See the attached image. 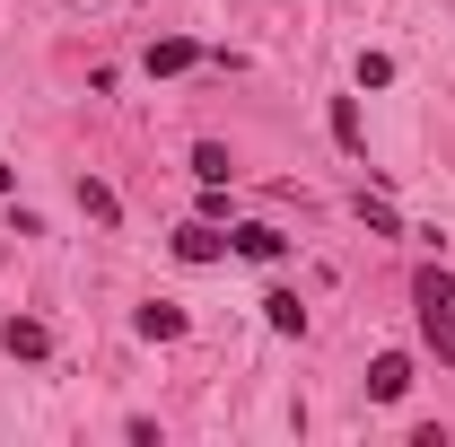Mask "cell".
<instances>
[{
    "label": "cell",
    "mask_w": 455,
    "mask_h": 447,
    "mask_svg": "<svg viewBox=\"0 0 455 447\" xmlns=\"http://www.w3.org/2000/svg\"><path fill=\"white\" fill-rule=\"evenodd\" d=\"M411 316H420V342H429L438 360H455V272L420 264V272H411Z\"/></svg>",
    "instance_id": "cell-1"
},
{
    "label": "cell",
    "mask_w": 455,
    "mask_h": 447,
    "mask_svg": "<svg viewBox=\"0 0 455 447\" xmlns=\"http://www.w3.org/2000/svg\"><path fill=\"white\" fill-rule=\"evenodd\" d=\"M281 246H289V237L272 220H236V228H228V255H245V264H281Z\"/></svg>",
    "instance_id": "cell-2"
},
{
    "label": "cell",
    "mask_w": 455,
    "mask_h": 447,
    "mask_svg": "<svg viewBox=\"0 0 455 447\" xmlns=\"http://www.w3.org/2000/svg\"><path fill=\"white\" fill-rule=\"evenodd\" d=\"M220 255H228L220 220H184V228H175V264H220Z\"/></svg>",
    "instance_id": "cell-3"
},
{
    "label": "cell",
    "mask_w": 455,
    "mask_h": 447,
    "mask_svg": "<svg viewBox=\"0 0 455 447\" xmlns=\"http://www.w3.org/2000/svg\"><path fill=\"white\" fill-rule=\"evenodd\" d=\"M184 325H193V316H184L175 298H149V307L132 316V334H140V342H184Z\"/></svg>",
    "instance_id": "cell-4"
},
{
    "label": "cell",
    "mask_w": 455,
    "mask_h": 447,
    "mask_svg": "<svg viewBox=\"0 0 455 447\" xmlns=\"http://www.w3.org/2000/svg\"><path fill=\"white\" fill-rule=\"evenodd\" d=\"M368 394H377V403H403V394H411V360H403V351H377V360H368Z\"/></svg>",
    "instance_id": "cell-5"
},
{
    "label": "cell",
    "mask_w": 455,
    "mask_h": 447,
    "mask_svg": "<svg viewBox=\"0 0 455 447\" xmlns=\"http://www.w3.org/2000/svg\"><path fill=\"white\" fill-rule=\"evenodd\" d=\"M140 61H149V79H175V70H193V61H202V45H193V36H158Z\"/></svg>",
    "instance_id": "cell-6"
},
{
    "label": "cell",
    "mask_w": 455,
    "mask_h": 447,
    "mask_svg": "<svg viewBox=\"0 0 455 447\" xmlns=\"http://www.w3.org/2000/svg\"><path fill=\"white\" fill-rule=\"evenodd\" d=\"M0 351H9V360H44V351H53V334H44L36 316H9V325H0Z\"/></svg>",
    "instance_id": "cell-7"
},
{
    "label": "cell",
    "mask_w": 455,
    "mask_h": 447,
    "mask_svg": "<svg viewBox=\"0 0 455 447\" xmlns=\"http://www.w3.org/2000/svg\"><path fill=\"white\" fill-rule=\"evenodd\" d=\"M263 325L272 334H307V298L298 289H263Z\"/></svg>",
    "instance_id": "cell-8"
},
{
    "label": "cell",
    "mask_w": 455,
    "mask_h": 447,
    "mask_svg": "<svg viewBox=\"0 0 455 447\" xmlns=\"http://www.w3.org/2000/svg\"><path fill=\"white\" fill-rule=\"evenodd\" d=\"M79 211H88L97 228H114V220H123V202H114V184H97V175H79Z\"/></svg>",
    "instance_id": "cell-9"
},
{
    "label": "cell",
    "mask_w": 455,
    "mask_h": 447,
    "mask_svg": "<svg viewBox=\"0 0 455 447\" xmlns=\"http://www.w3.org/2000/svg\"><path fill=\"white\" fill-rule=\"evenodd\" d=\"M324 123H333V141L350 150V158L368 150V132H359V97H333V114H324Z\"/></svg>",
    "instance_id": "cell-10"
},
{
    "label": "cell",
    "mask_w": 455,
    "mask_h": 447,
    "mask_svg": "<svg viewBox=\"0 0 455 447\" xmlns=\"http://www.w3.org/2000/svg\"><path fill=\"white\" fill-rule=\"evenodd\" d=\"M193 175L202 184H236V158H228L220 141H193Z\"/></svg>",
    "instance_id": "cell-11"
},
{
    "label": "cell",
    "mask_w": 455,
    "mask_h": 447,
    "mask_svg": "<svg viewBox=\"0 0 455 447\" xmlns=\"http://www.w3.org/2000/svg\"><path fill=\"white\" fill-rule=\"evenodd\" d=\"M359 220L377 228V237H403V211L386 202V193H359Z\"/></svg>",
    "instance_id": "cell-12"
},
{
    "label": "cell",
    "mask_w": 455,
    "mask_h": 447,
    "mask_svg": "<svg viewBox=\"0 0 455 447\" xmlns=\"http://www.w3.org/2000/svg\"><path fill=\"white\" fill-rule=\"evenodd\" d=\"M0 193H18V167H9V158H0Z\"/></svg>",
    "instance_id": "cell-13"
}]
</instances>
